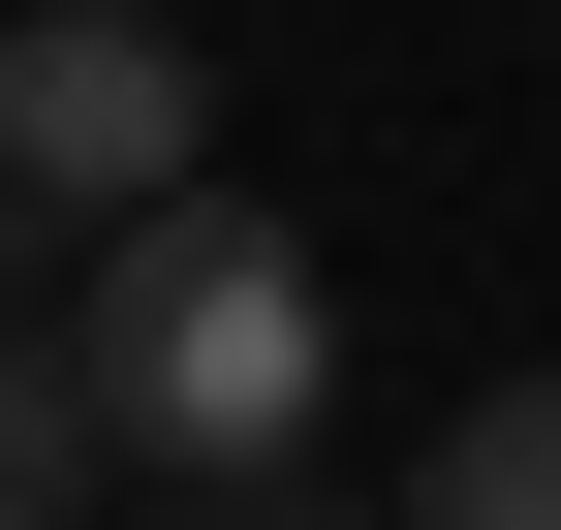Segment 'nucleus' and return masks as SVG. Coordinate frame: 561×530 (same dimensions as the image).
<instances>
[{"label":"nucleus","instance_id":"nucleus-1","mask_svg":"<svg viewBox=\"0 0 561 530\" xmlns=\"http://www.w3.org/2000/svg\"><path fill=\"white\" fill-rule=\"evenodd\" d=\"M62 375H94V437H125V469L250 499L280 437H312L343 312H312V250H280L250 187H157V219H94V281H62Z\"/></svg>","mask_w":561,"mask_h":530},{"label":"nucleus","instance_id":"nucleus-2","mask_svg":"<svg viewBox=\"0 0 561 530\" xmlns=\"http://www.w3.org/2000/svg\"><path fill=\"white\" fill-rule=\"evenodd\" d=\"M0 187H32V219H157V187H219V62H187L157 0H32V32H0Z\"/></svg>","mask_w":561,"mask_h":530},{"label":"nucleus","instance_id":"nucleus-3","mask_svg":"<svg viewBox=\"0 0 561 530\" xmlns=\"http://www.w3.org/2000/svg\"><path fill=\"white\" fill-rule=\"evenodd\" d=\"M94 499H125L94 375H62V312H0V530H94Z\"/></svg>","mask_w":561,"mask_h":530},{"label":"nucleus","instance_id":"nucleus-4","mask_svg":"<svg viewBox=\"0 0 561 530\" xmlns=\"http://www.w3.org/2000/svg\"><path fill=\"white\" fill-rule=\"evenodd\" d=\"M405 530H561V375H500V406H437V499Z\"/></svg>","mask_w":561,"mask_h":530},{"label":"nucleus","instance_id":"nucleus-5","mask_svg":"<svg viewBox=\"0 0 561 530\" xmlns=\"http://www.w3.org/2000/svg\"><path fill=\"white\" fill-rule=\"evenodd\" d=\"M187 530H343V499H280V469H250V499H187Z\"/></svg>","mask_w":561,"mask_h":530}]
</instances>
